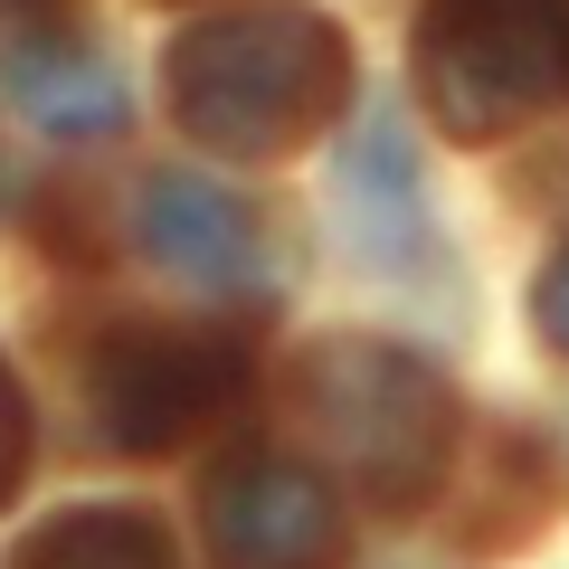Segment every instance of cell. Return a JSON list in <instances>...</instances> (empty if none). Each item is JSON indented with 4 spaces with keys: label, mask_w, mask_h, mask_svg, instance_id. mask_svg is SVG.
I'll return each mask as SVG.
<instances>
[{
    "label": "cell",
    "mask_w": 569,
    "mask_h": 569,
    "mask_svg": "<svg viewBox=\"0 0 569 569\" xmlns=\"http://www.w3.org/2000/svg\"><path fill=\"white\" fill-rule=\"evenodd\" d=\"M162 96L190 142L228 162H276L351 104V48L323 10H238L171 39Z\"/></svg>",
    "instance_id": "6da1fadb"
},
{
    "label": "cell",
    "mask_w": 569,
    "mask_h": 569,
    "mask_svg": "<svg viewBox=\"0 0 569 569\" xmlns=\"http://www.w3.org/2000/svg\"><path fill=\"white\" fill-rule=\"evenodd\" d=\"M295 408H305L313 447L332 456V475H351V493H370L380 512H408L437 493L456 456V389L399 342L370 332H332L295 361Z\"/></svg>",
    "instance_id": "7a4b0ae2"
},
{
    "label": "cell",
    "mask_w": 569,
    "mask_h": 569,
    "mask_svg": "<svg viewBox=\"0 0 569 569\" xmlns=\"http://www.w3.org/2000/svg\"><path fill=\"white\" fill-rule=\"evenodd\" d=\"M418 96L456 142H503L569 96V0H427Z\"/></svg>",
    "instance_id": "3957f363"
},
{
    "label": "cell",
    "mask_w": 569,
    "mask_h": 569,
    "mask_svg": "<svg viewBox=\"0 0 569 569\" xmlns=\"http://www.w3.org/2000/svg\"><path fill=\"white\" fill-rule=\"evenodd\" d=\"M257 389V361L228 332H171V323H123L96 342L86 361V408H96V437L114 456H171L190 447L209 418Z\"/></svg>",
    "instance_id": "277c9868"
},
{
    "label": "cell",
    "mask_w": 569,
    "mask_h": 569,
    "mask_svg": "<svg viewBox=\"0 0 569 569\" xmlns=\"http://www.w3.org/2000/svg\"><path fill=\"white\" fill-rule=\"evenodd\" d=\"M200 541L219 569H332L342 493L276 447H238L200 475Z\"/></svg>",
    "instance_id": "5b68a950"
},
{
    "label": "cell",
    "mask_w": 569,
    "mask_h": 569,
    "mask_svg": "<svg viewBox=\"0 0 569 569\" xmlns=\"http://www.w3.org/2000/svg\"><path fill=\"white\" fill-rule=\"evenodd\" d=\"M133 228H142V247H152L162 276L200 284V295H219V305H257V295H276V247H266V219H257L228 181H200V171H152Z\"/></svg>",
    "instance_id": "8992f818"
},
{
    "label": "cell",
    "mask_w": 569,
    "mask_h": 569,
    "mask_svg": "<svg viewBox=\"0 0 569 569\" xmlns=\"http://www.w3.org/2000/svg\"><path fill=\"white\" fill-rule=\"evenodd\" d=\"M332 209H342V238L361 247L370 266H408L418 257L427 209H418V152H408L399 114H361V133H351V152H342Z\"/></svg>",
    "instance_id": "52a82bcc"
},
{
    "label": "cell",
    "mask_w": 569,
    "mask_h": 569,
    "mask_svg": "<svg viewBox=\"0 0 569 569\" xmlns=\"http://www.w3.org/2000/svg\"><path fill=\"white\" fill-rule=\"evenodd\" d=\"M10 96L29 104V123H48V133H123V114H133V96H123V67L104 58V48L67 39V29H48V39L10 48Z\"/></svg>",
    "instance_id": "ba28073f"
},
{
    "label": "cell",
    "mask_w": 569,
    "mask_h": 569,
    "mask_svg": "<svg viewBox=\"0 0 569 569\" xmlns=\"http://www.w3.org/2000/svg\"><path fill=\"white\" fill-rule=\"evenodd\" d=\"M20 569H181V550L133 503H67L20 541Z\"/></svg>",
    "instance_id": "9c48e42d"
},
{
    "label": "cell",
    "mask_w": 569,
    "mask_h": 569,
    "mask_svg": "<svg viewBox=\"0 0 569 569\" xmlns=\"http://www.w3.org/2000/svg\"><path fill=\"white\" fill-rule=\"evenodd\" d=\"M29 447H39V427H29V399H20V380H10V361H0V503L20 493Z\"/></svg>",
    "instance_id": "30bf717a"
},
{
    "label": "cell",
    "mask_w": 569,
    "mask_h": 569,
    "mask_svg": "<svg viewBox=\"0 0 569 569\" xmlns=\"http://www.w3.org/2000/svg\"><path fill=\"white\" fill-rule=\"evenodd\" d=\"M531 323H541V342L569 361V247L541 266V284H531Z\"/></svg>",
    "instance_id": "8fae6325"
},
{
    "label": "cell",
    "mask_w": 569,
    "mask_h": 569,
    "mask_svg": "<svg viewBox=\"0 0 569 569\" xmlns=\"http://www.w3.org/2000/svg\"><path fill=\"white\" fill-rule=\"evenodd\" d=\"M48 10H67V0H0V20H48Z\"/></svg>",
    "instance_id": "7c38bea8"
}]
</instances>
